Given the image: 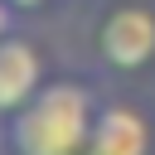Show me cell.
<instances>
[{"mask_svg":"<svg viewBox=\"0 0 155 155\" xmlns=\"http://www.w3.org/2000/svg\"><path fill=\"white\" fill-rule=\"evenodd\" d=\"M97 121V97L87 82H44L19 111L0 116V140L10 155H87Z\"/></svg>","mask_w":155,"mask_h":155,"instance_id":"1","label":"cell"},{"mask_svg":"<svg viewBox=\"0 0 155 155\" xmlns=\"http://www.w3.org/2000/svg\"><path fill=\"white\" fill-rule=\"evenodd\" d=\"M97 58L111 73H140L155 63V10L150 5H111L97 24Z\"/></svg>","mask_w":155,"mask_h":155,"instance_id":"2","label":"cell"},{"mask_svg":"<svg viewBox=\"0 0 155 155\" xmlns=\"http://www.w3.org/2000/svg\"><path fill=\"white\" fill-rule=\"evenodd\" d=\"M44 87V58L29 39L5 34L0 39V116L19 111L34 92Z\"/></svg>","mask_w":155,"mask_h":155,"instance_id":"3","label":"cell"},{"mask_svg":"<svg viewBox=\"0 0 155 155\" xmlns=\"http://www.w3.org/2000/svg\"><path fill=\"white\" fill-rule=\"evenodd\" d=\"M87 155H150V126H145V116L136 107H121V102L97 107Z\"/></svg>","mask_w":155,"mask_h":155,"instance_id":"4","label":"cell"},{"mask_svg":"<svg viewBox=\"0 0 155 155\" xmlns=\"http://www.w3.org/2000/svg\"><path fill=\"white\" fill-rule=\"evenodd\" d=\"M5 34H15V5L10 0H0V39Z\"/></svg>","mask_w":155,"mask_h":155,"instance_id":"5","label":"cell"},{"mask_svg":"<svg viewBox=\"0 0 155 155\" xmlns=\"http://www.w3.org/2000/svg\"><path fill=\"white\" fill-rule=\"evenodd\" d=\"M10 5H15V10H39L44 0H10Z\"/></svg>","mask_w":155,"mask_h":155,"instance_id":"6","label":"cell"}]
</instances>
